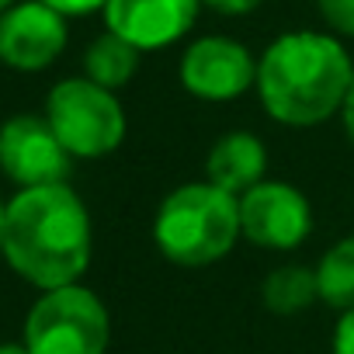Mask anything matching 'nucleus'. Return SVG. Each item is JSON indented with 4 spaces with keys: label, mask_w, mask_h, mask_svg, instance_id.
<instances>
[{
    "label": "nucleus",
    "mask_w": 354,
    "mask_h": 354,
    "mask_svg": "<svg viewBox=\"0 0 354 354\" xmlns=\"http://www.w3.org/2000/svg\"><path fill=\"white\" fill-rule=\"evenodd\" d=\"M316 285H319V302L340 313L354 309V236H344L319 257Z\"/></svg>",
    "instance_id": "obj_14"
},
{
    "label": "nucleus",
    "mask_w": 354,
    "mask_h": 354,
    "mask_svg": "<svg viewBox=\"0 0 354 354\" xmlns=\"http://www.w3.org/2000/svg\"><path fill=\"white\" fill-rule=\"evenodd\" d=\"M0 354H32L25 344H0Z\"/></svg>",
    "instance_id": "obj_20"
},
{
    "label": "nucleus",
    "mask_w": 354,
    "mask_h": 354,
    "mask_svg": "<svg viewBox=\"0 0 354 354\" xmlns=\"http://www.w3.org/2000/svg\"><path fill=\"white\" fill-rule=\"evenodd\" d=\"M316 8L333 32L354 35V0H316Z\"/></svg>",
    "instance_id": "obj_15"
},
{
    "label": "nucleus",
    "mask_w": 354,
    "mask_h": 354,
    "mask_svg": "<svg viewBox=\"0 0 354 354\" xmlns=\"http://www.w3.org/2000/svg\"><path fill=\"white\" fill-rule=\"evenodd\" d=\"M4 212H8V205L0 202V250H4Z\"/></svg>",
    "instance_id": "obj_21"
},
{
    "label": "nucleus",
    "mask_w": 354,
    "mask_h": 354,
    "mask_svg": "<svg viewBox=\"0 0 354 354\" xmlns=\"http://www.w3.org/2000/svg\"><path fill=\"white\" fill-rule=\"evenodd\" d=\"M139 70V49L132 42H125L122 35L115 32H104L101 39L91 42L87 56H84V73L87 80L115 91V87H125Z\"/></svg>",
    "instance_id": "obj_12"
},
{
    "label": "nucleus",
    "mask_w": 354,
    "mask_h": 354,
    "mask_svg": "<svg viewBox=\"0 0 354 354\" xmlns=\"http://www.w3.org/2000/svg\"><path fill=\"white\" fill-rule=\"evenodd\" d=\"M153 240L167 261L205 268L240 240V198L209 181L181 185L156 209Z\"/></svg>",
    "instance_id": "obj_3"
},
{
    "label": "nucleus",
    "mask_w": 354,
    "mask_h": 354,
    "mask_svg": "<svg viewBox=\"0 0 354 354\" xmlns=\"http://www.w3.org/2000/svg\"><path fill=\"white\" fill-rule=\"evenodd\" d=\"M202 0H104L108 32L132 42L139 53L174 46L198 18Z\"/></svg>",
    "instance_id": "obj_9"
},
{
    "label": "nucleus",
    "mask_w": 354,
    "mask_h": 354,
    "mask_svg": "<svg viewBox=\"0 0 354 354\" xmlns=\"http://www.w3.org/2000/svg\"><path fill=\"white\" fill-rule=\"evenodd\" d=\"M257 84V63L247 46L209 35L185 49L181 56V87L202 101H233Z\"/></svg>",
    "instance_id": "obj_8"
},
{
    "label": "nucleus",
    "mask_w": 354,
    "mask_h": 354,
    "mask_svg": "<svg viewBox=\"0 0 354 354\" xmlns=\"http://www.w3.org/2000/svg\"><path fill=\"white\" fill-rule=\"evenodd\" d=\"M66 49V21L42 0L0 15V59L15 70H46Z\"/></svg>",
    "instance_id": "obj_10"
},
{
    "label": "nucleus",
    "mask_w": 354,
    "mask_h": 354,
    "mask_svg": "<svg viewBox=\"0 0 354 354\" xmlns=\"http://www.w3.org/2000/svg\"><path fill=\"white\" fill-rule=\"evenodd\" d=\"M344 129L354 142V80H351V91H347V101H344Z\"/></svg>",
    "instance_id": "obj_19"
},
{
    "label": "nucleus",
    "mask_w": 354,
    "mask_h": 354,
    "mask_svg": "<svg viewBox=\"0 0 354 354\" xmlns=\"http://www.w3.org/2000/svg\"><path fill=\"white\" fill-rule=\"evenodd\" d=\"M354 80L347 49L319 32H288L274 39L257 63V94L281 125H319L344 111Z\"/></svg>",
    "instance_id": "obj_2"
},
{
    "label": "nucleus",
    "mask_w": 354,
    "mask_h": 354,
    "mask_svg": "<svg viewBox=\"0 0 354 354\" xmlns=\"http://www.w3.org/2000/svg\"><path fill=\"white\" fill-rule=\"evenodd\" d=\"M202 4H209L219 15H250L261 0H202Z\"/></svg>",
    "instance_id": "obj_18"
},
{
    "label": "nucleus",
    "mask_w": 354,
    "mask_h": 354,
    "mask_svg": "<svg viewBox=\"0 0 354 354\" xmlns=\"http://www.w3.org/2000/svg\"><path fill=\"white\" fill-rule=\"evenodd\" d=\"M0 170L21 188L66 185L70 153L53 132L49 118L18 115L0 125Z\"/></svg>",
    "instance_id": "obj_7"
},
{
    "label": "nucleus",
    "mask_w": 354,
    "mask_h": 354,
    "mask_svg": "<svg viewBox=\"0 0 354 354\" xmlns=\"http://www.w3.org/2000/svg\"><path fill=\"white\" fill-rule=\"evenodd\" d=\"M313 230L306 195L285 181H261L240 195V236L261 250H292Z\"/></svg>",
    "instance_id": "obj_6"
},
{
    "label": "nucleus",
    "mask_w": 354,
    "mask_h": 354,
    "mask_svg": "<svg viewBox=\"0 0 354 354\" xmlns=\"http://www.w3.org/2000/svg\"><path fill=\"white\" fill-rule=\"evenodd\" d=\"M264 170H268V149L250 132L223 136L209 149V160H205L209 185H216V188H223V192H230L236 198L264 181Z\"/></svg>",
    "instance_id": "obj_11"
},
{
    "label": "nucleus",
    "mask_w": 354,
    "mask_h": 354,
    "mask_svg": "<svg viewBox=\"0 0 354 354\" xmlns=\"http://www.w3.org/2000/svg\"><path fill=\"white\" fill-rule=\"evenodd\" d=\"M4 257L46 292L77 285L91 264V216L73 188H21L4 212Z\"/></svg>",
    "instance_id": "obj_1"
},
{
    "label": "nucleus",
    "mask_w": 354,
    "mask_h": 354,
    "mask_svg": "<svg viewBox=\"0 0 354 354\" xmlns=\"http://www.w3.org/2000/svg\"><path fill=\"white\" fill-rule=\"evenodd\" d=\"M108 337V309L84 285L46 292L25 319V347L32 354H104Z\"/></svg>",
    "instance_id": "obj_4"
},
{
    "label": "nucleus",
    "mask_w": 354,
    "mask_h": 354,
    "mask_svg": "<svg viewBox=\"0 0 354 354\" xmlns=\"http://www.w3.org/2000/svg\"><path fill=\"white\" fill-rule=\"evenodd\" d=\"M333 354H354V309H347L333 330Z\"/></svg>",
    "instance_id": "obj_16"
},
{
    "label": "nucleus",
    "mask_w": 354,
    "mask_h": 354,
    "mask_svg": "<svg viewBox=\"0 0 354 354\" xmlns=\"http://www.w3.org/2000/svg\"><path fill=\"white\" fill-rule=\"evenodd\" d=\"M42 4H49L53 11H59L66 18V15H91V11L104 8V0H42Z\"/></svg>",
    "instance_id": "obj_17"
},
{
    "label": "nucleus",
    "mask_w": 354,
    "mask_h": 354,
    "mask_svg": "<svg viewBox=\"0 0 354 354\" xmlns=\"http://www.w3.org/2000/svg\"><path fill=\"white\" fill-rule=\"evenodd\" d=\"M261 299L271 313L278 316H292L309 309L319 299V285H316V268H302V264H285L274 268L264 285H261Z\"/></svg>",
    "instance_id": "obj_13"
},
{
    "label": "nucleus",
    "mask_w": 354,
    "mask_h": 354,
    "mask_svg": "<svg viewBox=\"0 0 354 354\" xmlns=\"http://www.w3.org/2000/svg\"><path fill=\"white\" fill-rule=\"evenodd\" d=\"M46 118L70 156H104L125 136V111L115 94L87 77L63 80L49 91Z\"/></svg>",
    "instance_id": "obj_5"
},
{
    "label": "nucleus",
    "mask_w": 354,
    "mask_h": 354,
    "mask_svg": "<svg viewBox=\"0 0 354 354\" xmlns=\"http://www.w3.org/2000/svg\"><path fill=\"white\" fill-rule=\"evenodd\" d=\"M11 4H15V0H0V15H4V11H11Z\"/></svg>",
    "instance_id": "obj_22"
}]
</instances>
